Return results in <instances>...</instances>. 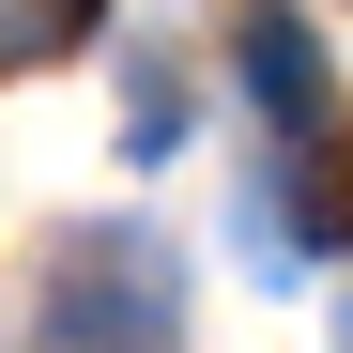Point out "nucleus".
Listing matches in <instances>:
<instances>
[{
    "label": "nucleus",
    "mask_w": 353,
    "mask_h": 353,
    "mask_svg": "<svg viewBox=\"0 0 353 353\" xmlns=\"http://www.w3.org/2000/svg\"><path fill=\"white\" fill-rule=\"evenodd\" d=\"M230 62H246V108H261L292 154L338 123V77H323V31L307 16H230Z\"/></svg>",
    "instance_id": "3"
},
{
    "label": "nucleus",
    "mask_w": 353,
    "mask_h": 353,
    "mask_svg": "<svg viewBox=\"0 0 353 353\" xmlns=\"http://www.w3.org/2000/svg\"><path fill=\"white\" fill-rule=\"evenodd\" d=\"M77 46H92V0H0V77L77 62Z\"/></svg>",
    "instance_id": "4"
},
{
    "label": "nucleus",
    "mask_w": 353,
    "mask_h": 353,
    "mask_svg": "<svg viewBox=\"0 0 353 353\" xmlns=\"http://www.w3.org/2000/svg\"><path fill=\"white\" fill-rule=\"evenodd\" d=\"M261 261H353V108L307 139V154H276L261 169Z\"/></svg>",
    "instance_id": "2"
},
{
    "label": "nucleus",
    "mask_w": 353,
    "mask_h": 353,
    "mask_svg": "<svg viewBox=\"0 0 353 353\" xmlns=\"http://www.w3.org/2000/svg\"><path fill=\"white\" fill-rule=\"evenodd\" d=\"M338 353H353V307H338Z\"/></svg>",
    "instance_id": "5"
},
{
    "label": "nucleus",
    "mask_w": 353,
    "mask_h": 353,
    "mask_svg": "<svg viewBox=\"0 0 353 353\" xmlns=\"http://www.w3.org/2000/svg\"><path fill=\"white\" fill-rule=\"evenodd\" d=\"M31 353H185V246L154 215H77L31 261Z\"/></svg>",
    "instance_id": "1"
}]
</instances>
